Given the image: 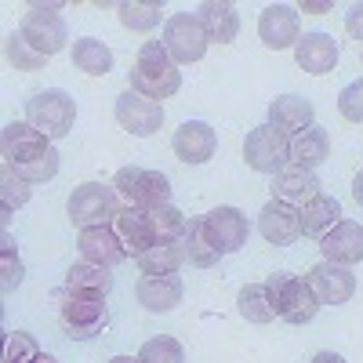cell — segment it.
Returning <instances> with one entry per match:
<instances>
[{"label":"cell","instance_id":"cell-28","mask_svg":"<svg viewBox=\"0 0 363 363\" xmlns=\"http://www.w3.org/2000/svg\"><path fill=\"white\" fill-rule=\"evenodd\" d=\"M73 66L87 77H106L113 69V51L99 37H80L73 40Z\"/></svg>","mask_w":363,"mask_h":363},{"label":"cell","instance_id":"cell-34","mask_svg":"<svg viewBox=\"0 0 363 363\" xmlns=\"http://www.w3.org/2000/svg\"><path fill=\"white\" fill-rule=\"evenodd\" d=\"M4 55H8V62H11L15 69H26V73H37V69H44V62H48L40 51H33V48L26 44L22 33H11V37H8Z\"/></svg>","mask_w":363,"mask_h":363},{"label":"cell","instance_id":"cell-46","mask_svg":"<svg viewBox=\"0 0 363 363\" xmlns=\"http://www.w3.org/2000/svg\"><path fill=\"white\" fill-rule=\"evenodd\" d=\"M33 363H58V359H55V356H44V352H40V356H37Z\"/></svg>","mask_w":363,"mask_h":363},{"label":"cell","instance_id":"cell-17","mask_svg":"<svg viewBox=\"0 0 363 363\" xmlns=\"http://www.w3.org/2000/svg\"><path fill=\"white\" fill-rule=\"evenodd\" d=\"M320 251H323V262L349 265V269L359 265V262H363V225L342 218L335 229L320 240Z\"/></svg>","mask_w":363,"mask_h":363},{"label":"cell","instance_id":"cell-10","mask_svg":"<svg viewBox=\"0 0 363 363\" xmlns=\"http://www.w3.org/2000/svg\"><path fill=\"white\" fill-rule=\"evenodd\" d=\"M113 113H116V124L128 135H138V138H149V135H157L164 128V106L138 95V91H131V87L120 91Z\"/></svg>","mask_w":363,"mask_h":363},{"label":"cell","instance_id":"cell-3","mask_svg":"<svg viewBox=\"0 0 363 363\" xmlns=\"http://www.w3.org/2000/svg\"><path fill=\"white\" fill-rule=\"evenodd\" d=\"M113 189L120 196L124 207L135 211H157L171 203V182L160 171H149V167H120L113 178Z\"/></svg>","mask_w":363,"mask_h":363},{"label":"cell","instance_id":"cell-31","mask_svg":"<svg viewBox=\"0 0 363 363\" xmlns=\"http://www.w3.org/2000/svg\"><path fill=\"white\" fill-rule=\"evenodd\" d=\"M236 306H240V316H244L247 323H272V320H277V309H272V301L265 294V284L240 287Z\"/></svg>","mask_w":363,"mask_h":363},{"label":"cell","instance_id":"cell-41","mask_svg":"<svg viewBox=\"0 0 363 363\" xmlns=\"http://www.w3.org/2000/svg\"><path fill=\"white\" fill-rule=\"evenodd\" d=\"M345 29H349V37L363 40V4H352L349 15H345Z\"/></svg>","mask_w":363,"mask_h":363},{"label":"cell","instance_id":"cell-44","mask_svg":"<svg viewBox=\"0 0 363 363\" xmlns=\"http://www.w3.org/2000/svg\"><path fill=\"white\" fill-rule=\"evenodd\" d=\"M313 363H345V359H342L338 352H316V356H313Z\"/></svg>","mask_w":363,"mask_h":363},{"label":"cell","instance_id":"cell-2","mask_svg":"<svg viewBox=\"0 0 363 363\" xmlns=\"http://www.w3.org/2000/svg\"><path fill=\"white\" fill-rule=\"evenodd\" d=\"M265 294L277 309V320H287V323H309L316 313H320V298L313 294L309 280L306 277H294V272H272L265 280Z\"/></svg>","mask_w":363,"mask_h":363},{"label":"cell","instance_id":"cell-1","mask_svg":"<svg viewBox=\"0 0 363 363\" xmlns=\"http://www.w3.org/2000/svg\"><path fill=\"white\" fill-rule=\"evenodd\" d=\"M178 87H182V69L167 55V48L157 40L142 44L135 66H131V91H138V95L153 99V102H164L178 95Z\"/></svg>","mask_w":363,"mask_h":363},{"label":"cell","instance_id":"cell-38","mask_svg":"<svg viewBox=\"0 0 363 363\" xmlns=\"http://www.w3.org/2000/svg\"><path fill=\"white\" fill-rule=\"evenodd\" d=\"M37 356H40L37 338L26 335V330H15V335L8 338V345H4V363H33Z\"/></svg>","mask_w":363,"mask_h":363},{"label":"cell","instance_id":"cell-18","mask_svg":"<svg viewBox=\"0 0 363 363\" xmlns=\"http://www.w3.org/2000/svg\"><path fill=\"white\" fill-rule=\"evenodd\" d=\"M258 229L269 244L277 247H291L294 240L301 236V211L291 207V203H280V200H269L258 215Z\"/></svg>","mask_w":363,"mask_h":363},{"label":"cell","instance_id":"cell-14","mask_svg":"<svg viewBox=\"0 0 363 363\" xmlns=\"http://www.w3.org/2000/svg\"><path fill=\"white\" fill-rule=\"evenodd\" d=\"M258 37L269 51H284L294 48L301 40V26H298V11L291 4H269L258 15Z\"/></svg>","mask_w":363,"mask_h":363},{"label":"cell","instance_id":"cell-24","mask_svg":"<svg viewBox=\"0 0 363 363\" xmlns=\"http://www.w3.org/2000/svg\"><path fill=\"white\" fill-rule=\"evenodd\" d=\"M113 287V277L106 265H91V262H77L69 272H66V294L69 298H99L106 301Z\"/></svg>","mask_w":363,"mask_h":363},{"label":"cell","instance_id":"cell-36","mask_svg":"<svg viewBox=\"0 0 363 363\" xmlns=\"http://www.w3.org/2000/svg\"><path fill=\"white\" fill-rule=\"evenodd\" d=\"M58 164H62V160H58V149H51V153L48 157H40V160H29V164H18V167H8L11 174H18L22 182H29V186H37V182H51L55 174H58Z\"/></svg>","mask_w":363,"mask_h":363},{"label":"cell","instance_id":"cell-7","mask_svg":"<svg viewBox=\"0 0 363 363\" xmlns=\"http://www.w3.org/2000/svg\"><path fill=\"white\" fill-rule=\"evenodd\" d=\"M167 55L174 58L178 66H189V62H200L203 51H207V33H203V22L200 15H189V11H182V15H171L164 22V40Z\"/></svg>","mask_w":363,"mask_h":363},{"label":"cell","instance_id":"cell-12","mask_svg":"<svg viewBox=\"0 0 363 363\" xmlns=\"http://www.w3.org/2000/svg\"><path fill=\"white\" fill-rule=\"evenodd\" d=\"M51 138L40 135L33 124H8L4 135H0V153H4V164L8 167H18V164H29V160H40L51 153Z\"/></svg>","mask_w":363,"mask_h":363},{"label":"cell","instance_id":"cell-19","mask_svg":"<svg viewBox=\"0 0 363 363\" xmlns=\"http://www.w3.org/2000/svg\"><path fill=\"white\" fill-rule=\"evenodd\" d=\"M77 247H80L84 262H91V265H106V269H113V265H120V262L128 258V251H124V244H120V236L113 233V225H91V229H80Z\"/></svg>","mask_w":363,"mask_h":363},{"label":"cell","instance_id":"cell-45","mask_svg":"<svg viewBox=\"0 0 363 363\" xmlns=\"http://www.w3.org/2000/svg\"><path fill=\"white\" fill-rule=\"evenodd\" d=\"M109 363H138V356H113Z\"/></svg>","mask_w":363,"mask_h":363},{"label":"cell","instance_id":"cell-23","mask_svg":"<svg viewBox=\"0 0 363 363\" xmlns=\"http://www.w3.org/2000/svg\"><path fill=\"white\" fill-rule=\"evenodd\" d=\"M327 157H330V135L323 128H316V124L306 128V131H298L294 138H287V160H291V167L313 171Z\"/></svg>","mask_w":363,"mask_h":363},{"label":"cell","instance_id":"cell-29","mask_svg":"<svg viewBox=\"0 0 363 363\" xmlns=\"http://www.w3.org/2000/svg\"><path fill=\"white\" fill-rule=\"evenodd\" d=\"M135 262L145 277H174L182 269V262H186V244H157Z\"/></svg>","mask_w":363,"mask_h":363},{"label":"cell","instance_id":"cell-8","mask_svg":"<svg viewBox=\"0 0 363 363\" xmlns=\"http://www.w3.org/2000/svg\"><path fill=\"white\" fill-rule=\"evenodd\" d=\"M203 236H207V244L215 247L218 255H236L240 247L247 244V215L240 207H215V211H207L203 218H196Z\"/></svg>","mask_w":363,"mask_h":363},{"label":"cell","instance_id":"cell-37","mask_svg":"<svg viewBox=\"0 0 363 363\" xmlns=\"http://www.w3.org/2000/svg\"><path fill=\"white\" fill-rule=\"evenodd\" d=\"M26 200H29V182H22L18 174H11L4 167V174H0V203H4V215H11Z\"/></svg>","mask_w":363,"mask_h":363},{"label":"cell","instance_id":"cell-11","mask_svg":"<svg viewBox=\"0 0 363 363\" xmlns=\"http://www.w3.org/2000/svg\"><path fill=\"white\" fill-rule=\"evenodd\" d=\"M62 327H66V335L77 338V342H87V338L102 335V330L109 327L106 301H99V298H69L66 294V301H62Z\"/></svg>","mask_w":363,"mask_h":363},{"label":"cell","instance_id":"cell-16","mask_svg":"<svg viewBox=\"0 0 363 363\" xmlns=\"http://www.w3.org/2000/svg\"><path fill=\"white\" fill-rule=\"evenodd\" d=\"M113 233L120 236V244L131 258H142L149 247H157V229L149 211H135V207H120L113 218Z\"/></svg>","mask_w":363,"mask_h":363},{"label":"cell","instance_id":"cell-20","mask_svg":"<svg viewBox=\"0 0 363 363\" xmlns=\"http://www.w3.org/2000/svg\"><path fill=\"white\" fill-rule=\"evenodd\" d=\"M316 106L301 95H280L277 102H269V128L280 131L284 138H294L298 131L313 128Z\"/></svg>","mask_w":363,"mask_h":363},{"label":"cell","instance_id":"cell-42","mask_svg":"<svg viewBox=\"0 0 363 363\" xmlns=\"http://www.w3.org/2000/svg\"><path fill=\"white\" fill-rule=\"evenodd\" d=\"M352 200L363 207V167L356 171V178H352Z\"/></svg>","mask_w":363,"mask_h":363},{"label":"cell","instance_id":"cell-43","mask_svg":"<svg viewBox=\"0 0 363 363\" xmlns=\"http://www.w3.org/2000/svg\"><path fill=\"white\" fill-rule=\"evenodd\" d=\"M330 8H335L330 0H320V4H301V11H309V15H327Z\"/></svg>","mask_w":363,"mask_h":363},{"label":"cell","instance_id":"cell-39","mask_svg":"<svg viewBox=\"0 0 363 363\" xmlns=\"http://www.w3.org/2000/svg\"><path fill=\"white\" fill-rule=\"evenodd\" d=\"M338 113L349 120V124H363V77L342 87V95H338Z\"/></svg>","mask_w":363,"mask_h":363},{"label":"cell","instance_id":"cell-13","mask_svg":"<svg viewBox=\"0 0 363 363\" xmlns=\"http://www.w3.org/2000/svg\"><path fill=\"white\" fill-rule=\"evenodd\" d=\"M309 287L320 298V306H345L356 294V277L349 265H335V262H320L309 269Z\"/></svg>","mask_w":363,"mask_h":363},{"label":"cell","instance_id":"cell-30","mask_svg":"<svg viewBox=\"0 0 363 363\" xmlns=\"http://www.w3.org/2000/svg\"><path fill=\"white\" fill-rule=\"evenodd\" d=\"M116 11H120L124 29H131V33H149V29H157L160 18H164L160 0H131V4H120Z\"/></svg>","mask_w":363,"mask_h":363},{"label":"cell","instance_id":"cell-6","mask_svg":"<svg viewBox=\"0 0 363 363\" xmlns=\"http://www.w3.org/2000/svg\"><path fill=\"white\" fill-rule=\"evenodd\" d=\"M18 33L26 37L29 48L40 51L44 58L66 51V44H69V29H66L62 15H58V8H40V4H33V8L26 11Z\"/></svg>","mask_w":363,"mask_h":363},{"label":"cell","instance_id":"cell-40","mask_svg":"<svg viewBox=\"0 0 363 363\" xmlns=\"http://www.w3.org/2000/svg\"><path fill=\"white\" fill-rule=\"evenodd\" d=\"M0 272H4V291H15L22 284V262L15 255V244H11V236H4V247H0Z\"/></svg>","mask_w":363,"mask_h":363},{"label":"cell","instance_id":"cell-9","mask_svg":"<svg viewBox=\"0 0 363 363\" xmlns=\"http://www.w3.org/2000/svg\"><path fill=\"white\" fill-rule=\"evenodd\" d=\"M244 160H247L251 171L277 178L280 171L291 167V160H287V138L280 131H272L269 124L247 131V138H244Z\"/></svg>","mask_w":363,"mask_h":363},{"label":"cell","instance_id":"cell-26","mask_svg":"<svg viewBox=\"0 0 363 363\" xmlns=\"http://www.w3.org/2000/svg\"><path fill=\"white\" fill-rule=\"evenodd\" d=\"M200 22H203V33L211 44H233L236 40V29H240V15L233 4H225V0H207V4H200Z\"/></svg>","mask_w":363,"mask_h":363},{"label":"cell","instance_id":"cell-22","mask_svg":"<svg viewBox=\"0 0 363 363\" xmlns=\"http://www.w3.org/2000/svg\"><path fill=\"white\" fill-rule=\"evenodd\" d=\"M316 196H320V178L306 167H287L272 178V200H280V203H291L301 211Z\"/></svg>","mask_w":363,"mask_h":363},{"label":"cell","instance_id":"cell-21","mask_svg":"<svg viewBox=\"0 0 363 363\" xmlns=\"http://www.w3.org/2000/svg\"><path fill=\"white\" fill-rule=\"evenodd\" d=\"M294 62L313 73V77H323L338 66V44L335 37H327V33H306L298 44H294Z\"/></svg>","mask_w":363,"mask_h":363},{"label":"cell","instance_id":"cell-25","mask_svg":"<svg viewBox=\"0 0 363 363\" xmlns=\"http://www.w3.org/2000/svg\"><path fill=\"white\" fill-rule=\"evenodd\" d=\"M138 306L149 313H171L182 306V280L178 277H142L138 280Z\"/></svg>","mask_w":363,"mask_h":363},{"label":"cell","instance_id":"cell-4","mask_svg":"<svg viewBox=\"0 0 363 363\" xmlns=\"http://www.w3.org/2000/svg\"><path fill=\"white\" fill-rule=\"evenodd\" d=\"M73 120H77V102H73V95H66V91H58V87L37 91V95L26 102V124H33L51 142L66 138L73 131Z\"/></svg>","mask_w":363,"mask_h":363},{"label":"cell","instance_id":"cell-27","mask_svg":"<svg viewBox=\"0 0 363 363\" xmlns=\"http://www.w3.org/2000/svg\"><path fill=\"white\" fill-rule=\"evenodd\" d=\"M338 222H342V203L327 193H320L316 200H309L301 207V233L313 236V240H323Z\"/></svg>","mask_w":363,"mask_h":363},{"label":"cell","instance_id":"cell-32","mask_svg":"<svg viewBox=\"0 0 363 363\" xmlns=\"http://www.w3.org/2000/svg\"><path fill=\"white\" fill-rule=\"evenodd\" d=\"M149 218H153V229H157V244H186L189 218L178 207H171V203L157 207V211H149Z\"/></svg>","mask_w":363,"mask_h":363},{"label":"cell","instance_id":"cell-15","mask_svg":"<svg viewBox=\"0 0 363 363\" xmlns=\"http://www.w3.org/2000/svg\"><path fill=\"white\" fill-rule=\"evenodd\" d=\"M171 149L182 164H207L218 149V135L211 124H203V120H186V124L174 131Z\"/></svg>","mask_w":363,"mask_h":363},{"label":"cell","instance_id":"cell-5","mask_svg":"<svg viewBox=\"0 0 363 363\" xmlns=\"http://www.w3.org/2000/svg\"><path fill=\"white\" fill-rule=\"evenodd\" d=\"M116 211H120V196H116L113 186H102V182H84V186H77L66 200V215L80 229L113 225Z\"/></svg>","mask_w":363,"mask_h":363},{"label":"cell","instance_id":"cell-35","mask_svg":"<svg viewBox=\"0 0 363 363\" xmlns=\"http://www.w3.org/2000/svg\"><path fill=\"white\" fill-rule=\"evenodd\" d=\"M222 255L207 244V236H203V229H200V222H189V236H186V262L189 265H196V269H211Z\"/></svg>","mask_w":363,"mask_h":363},{"label":"cell","instance_id":"cell-33","mask_svg":"<svg viewBox=\"0 0 363 363\" xmlns=\"http://www.w3.org/2000/svg\"><path fill=\"white\" fill-rule=\"evenodd\" d=\"M138 363H186V352L171 335H160L138 349Z\"/></svg>","mask_w":363,"mask_h":363}]
</instances>
